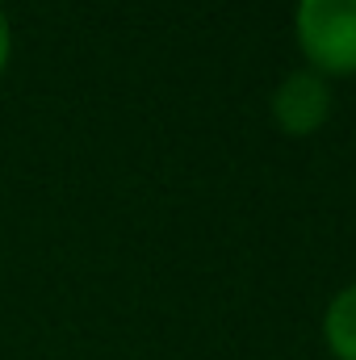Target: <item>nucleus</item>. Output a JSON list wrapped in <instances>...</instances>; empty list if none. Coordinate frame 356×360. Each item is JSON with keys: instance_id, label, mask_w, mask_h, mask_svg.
I'll return each instance as SVG.
<instances>
[{"instance_id": "nucleus-1", "label": "nucleus", "mask_w": 356, "mask_h": 360, "mask_svg": "<svg viewBox=\"0 0 356 360\" xmlns=\"http://www.w3.org/2000/svg\"><path fill=\"white\" fill-rule=\"evenodd\" d=\"M293 38L323 80L356 76V0H298Z\"/></svg>"}, {"instance_id": "nucleus-2", "label": "nucleus", "mask_w": 356, "mask_h": 360, "mask_svg": "<svg viewBox=\"0 0 356 360\" xmlns=\"http://www.w3.org/2000/svg\"><path fill=\"white\" fill-rule=\"evenodd\" d=\"M327 117H331V80H323L319 72L298 68V72H289V76L272 89V122H276L285 134L306 139V134H314Z\"/></svg>"}, {"instance_id": "nucleus-3", "label": "nucleus", "mask_w": 356, "mask_h": 360, "mask_svg": "<svg viewBox=\"0 0 356 360\" xmlns=\"http://www.w3.org/2000/svg\"><path fill=\"white\" fill-rule=\"evenodd\" d=\"M323 340L336 360H356V281L344 285L323 314Z\"/></svg>"}, {"instance_id": "nucleus-4", "label": "nucleus", "mask_w": 356, "mask_h": 360, "mask_svg": "<svg viewBox=\"0 0 356 360\" xmlns=\"http://www.w3.org/2000/svg\"><path fill=\"white\" fill-rule=\"evenodd\" d=\"M8 55H13V25H8V17H4V8H0V76H4V68H8Z\"/></svg>"}]
</instances>
